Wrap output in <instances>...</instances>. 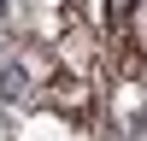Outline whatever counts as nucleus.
<instances>
[{
    "label": "nucleus",
    "mask_w": 147,
    "mask_h": 141,
    "mask_svg": "<svg viewBox=\"0 0 147 141\" xmlns=\"http://www.w3.org/2000/svg\"><path fill=\"white\" fill-rule=\"evenodd\" d=\"M47 53H35V47H18V53L0 65V94H6L12 106H30V100H41L47 94Z\"/></svg>",
    "instance_id": "nucleus-1"
},
{
    "label": "nucleus",
    "mask_w": 147,
    "mask_h": 141,
    "mask_svg": "<svg viewBox=\"0 0 147 141\" xmlns=\"http://www.w3.org/2000/svg\"><path fill=\"white\" fill-rule=\"evenodd\" d=\"M0 12H6V0H0Z\"/></svg>",
    "instance_id": "nucleus-2"
}]
</instances>
